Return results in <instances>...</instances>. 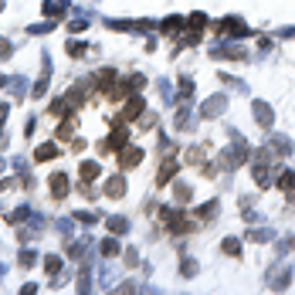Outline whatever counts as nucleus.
Wrapping results in <instances>:
<instances>
[{
	"mask_svg": "<svg viewBox=\"0 0 295 295\" xmlns=\"http://www.w3.org/2000/svg\"><path fill=\"white\" fill-rule=\"evenodd\" d=\"M139 159H143V153H139L136 146H126V153H122V166H136Z\"/></svg>",
	"mask_w": 295,
	"mask_h": 295,
	"instance_id": "1",
	"label": "nucleus"
},
{
	"mask_svg": "<svg viewBox=\"0 0 295 295\" xmlns=\"http://www.w3.org/2000/svg\"><path fill=\"white\" fill-rule=\"evenodd\" d=\"M51 190H55V197H65V190H68V183H65V177H55V183H51Z\"/></svg>",
	"mask_w": 295,
	"mask_h": 295,
	"instance_id": "2",
	"label": "nucleus"
}]
</instances>
